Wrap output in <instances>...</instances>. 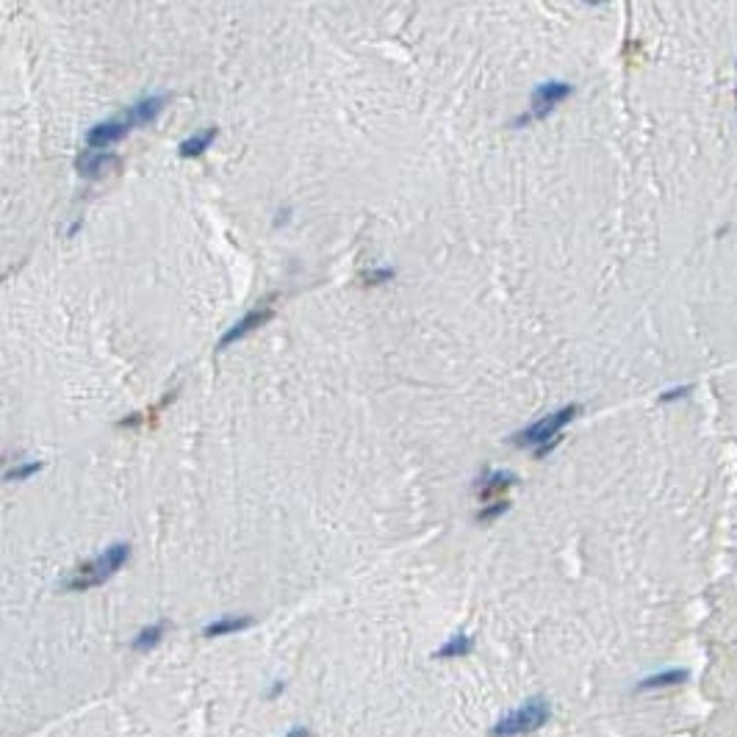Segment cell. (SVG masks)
I'll use <instances>...</instances> for the list:
<instances>
[{
	"instance_id": "1",
	"label": "cell",
	"mask_w": 737,
	"mask_h": 737,
	"mask_svg": "<svg viewBox=\"0 0 737 737\" xmlns=\"http://www.w3.org/2000/svg\"><path fill=\"white\" fill-rule=\"evenodd\" d=\"M128 554H131V546H128V544H114V546L103 549L94 560L81 563V565L72 571V577L64 582V591H89V588L103 585L105 579H111V577L128 563Z\"/></svg>"
},
{
	"instance_id": "2",
	"label": "cell",
	"mask_w": 737,
	"mask_h": 737,
	"mask_svg": "<svg viewBox=\"0 0 737 737\" xmlns=\"http://www.w3.org/2000/svg\"><path fill=\"white\" fill-rule=\"evenodd\" d=\"M577 414H579V405H565V408H560V411H554V414H546L544 418H538V421L527 424L524 430H518V432L513 435V444L521 447V449H530V447H532V449H541L544 444L557 441L560 432L577 418Z\"/></svg>"
},
{
	"instance_id": "3",
	"label": "cell",
	"mask_w": 737,
	"mask_h": 737,
	"mask_svg": "<svg viewBox=\"0 0 737 737\" xmlns=\"http://www.w3.org/2000/svg\"><path fill=\"white\" fill-rule=\"evenodd\" d=\"M549 718H552V707H549V701H546V698H532V701H527L524 707H518V710H513V712L502 715V718L494 724L491 735L494 737L530 735V732L541 729Z\"/></svg>"
},
{
	"instance_id": "4",
	"label": "cell",
	"mask_w": 737,
	"mask_h": 737,
	"mask_svg": "<svg viewBox=\"0 0 737 737\" xmlns=\"http://www.w3.org/2000/svg\"><path fill=\"white\" fill-rule=\"evenodd\" d=\"M574 92V86L568 81H546L541 86H535V92L530 97V111L515 122V125H524L530 120H544L552 114V108L557 103H563L568 94Z\"/></svg>"
},
{
	"instance_id": "5",
	"label": "cell",
	"mask_w": 737,
	"mask_h": 737,
	"mask_svg": "<svg viewBox=\"0 0 737 737\" xmlns=\"http://www.w3.org/2000/svg\"><path fill=\"white\" fill-rule=\"evenodd\" d=\"M275 316V297H269V300H264L261 305H255V308H250L241 319L236 324H231L228 327V333H222V338L217 341V350H228L231 344H236V341H241L244 335H250L252 330H258L264 322H269Z\"/></svg>"
},
{
	"instance_id": "6",
	"label": "cell",
	"mask_w": 737,
	"mask_h": 737,
	"mask_svg": "<svg viewBox=\"0 0 737 737\" xmlns=\"http://www.w3.org/2000/svg\"><path fill=\"white\" fill-rule=\"evenodd\" d=\"M167 94H150V97H141L139 103H134L131 108H125V122L131 125V128H141V125H147V122H153L161 111H164V105H167Z\"/></svg>"
},
{
	"instance_id": "7",
	"label": "cell",
	"mask_w": 737,
	"mask_h": 737,
	"mask_svg": "<svg viewBox=\"0 0 737 737\" xmlns=\"http://www.w3.org/2000/svg\"><path fill=\"white\" fill-rule=\"evenodd\" d=\"M128 131H131V125L125 120H105V122H97V125H92L86 131V144H89V150L92 147H105V144H114V141L125 139Z\"/></svg>"
},
{
	"instance_id": "8",
	"label": "cell",
	"mask_w": 737,
	"mask_h": 737,
	"mask_svg": "<svg viewBox=\"0 0 737 737\" xmlns=\"http://www.w3.org/2000/svg\"><path fill=\"white\" fill-rule=\"evenodd\" d=\"M114 161V155L111 153H105V150H84L81 155H78V161H75V169H78V175L81 178H100L103 175V169L108 167Z\"/></svg>"
},
{
	"instance_id": "9",
	"label": "cell",
	"mask_w": 737,
	"mask_h": 737,
	"mask_svg": "<svg viewBox=\"0 0 737 737\" xmlns=\"http://www.w3.org/2000/svg\"><path fill=\"white\" fill-rule=\"evenodd\" d=\"M691 679V674L685 668H665V671H657L651 677H646L638 682V691H660V688H677V685H685Z\"/></svg>"
},
{
	"instance_id": "10",
	"label": "cell",
	"mask_w": 737,
	"mask_h": 737,
	"mask_svg": "<svg viewBox=\"0 0 737 737\" xmlns=\"http://www.w3.org/2000/svg\"><path fill=\"white\" fill-rule=\"evenodd\" d=\"M214 139H217V128H214V125L205 128V131H197L194 136L184 139V141L178 144V155H181V158H200V155L214 144Z\"/></svg>"
},
{
	"instance_id": "11",
	"label": "cell",
	"mask_w": 737,
	"mask_h": 737,
	"mask_svg": "<svg viewBox=\"0 0 737 737\" xmlns=\"http://www.w3.org/2000/svg\"><path fill=\"white\" fill-rule=\"evenodd\" d=\"M515 482H518L515 474H507V471H485L482 480L477 482V488H480V496H482V499H491L494 494H502L507 488H513Z\"/></svg>"
},
{
	"instance_id": "12",
	"label": "cell",
	"mask_w": 737,
	"mask_h": 737,
	"mask_svg": "<svg viewBox=\"0 0 737 737\" xmlns=\"http://www.w3.org/2000/svg\"><path fill=\"white\" fill-rule=\"evenodd\" d=\"M252 624V618L250 615H231V618H219V621H211L205 629H203V635L205 638H219V635H231V632H241V629H247Z\"/></svg>"
},
{
	"instance_id": "13",
	"label": "cell",
	"mask_w": 737,
	"mask_h": 737,
	"mask_svg": "<svg viewBox=\"0 0 737 737\" xmlns=\"http://www.w3.org/2000/svg\"><path fill=\"white\" fill-rule=\"evenodd\" d=\"M164 632H167V621H158V624L144 627L136 638H134V648H139V651H150V648H155V646L161 643Z\"/></svg>"
},
{
	"instance_id": "14",
	"label": "cell",
	"mask_w": 737,
	"mask_h": 737,
	"mask_svg": "<svg viewBox=\"0 0 737 737\" xmlns=\"http://www.w3.org/2000/svg\"><path fill=\"white\" fill-rule=\"evenodd\" d=\"M471 646H474V641L468 635H455L452 641H447L435 651V657H466L471 651Z\"/></svg>"
},
{
	"instance_id": "15",
	"label": "cell",
	"mask_w": 737,
	"mask_h": 737,
	"mask_svg": "<svg viewBox=\"0 0 737 737\" xmlns=\"http://www.w3.org/2000/svg\"><path fill=\"white\" fill-rule=\"evenodd\" d=\"M42 466H45V463H39V461L20 463L17 468H8V471H6V482H14V480H28V477H31V474H37Z\"/></svg>"
},
{
	"instance_id": "16",
	"label": "cell",
	"mask_w": 737,
	"mask_h": 737,
	"mask_svg": "<svg viewBox=\"0 0 737 737\" xmlns=\"http://www.w3.org/2000/svg\"><path fill=\"white\" fill-rule=\"evenodd\" d=\"M394 277V272L391 269H368V272H364V286H380V283H385V280H391Z\"/></svg>"
},
{
	"instance_id": "17",
	"label": "cell",
	"mask_w": 737,
	"mask_h": 737,
	"mask_svg": "<svg viewBox=\"0 0 737 737\" xmlns=\"http://www.w3.org/2000/svg\"><path fill=\"white\" fill-rule=\"evenodd\" d=\"M507 507H510V502H507V499H499V502H494V505H488V507H485V510H482V513H480L477 518H480V521H488V518H496V515H502V513H505Z\"/></svg>"
},
{
	"instance_id": "18",
	"label": "cell",
	"mask_w": 737,
	"mask_h": 737,
	"mask_svg": "<svg viewBox=\"0 0 737 737\" xmlns=\"http://www.w3.org/2000/svg\"><path fill=\"white\" fill-rule=\"evenodd\" d=\"M688 394H691V385H679V388L665 391L660 399H662V402H674V399H682V397H688Z\"/></svg>"
},
{
	"instance_id": "19",
	"label": "cell",
	"mask_w": 737,
	"mask_h": 737,
	"mask_svg": "<svg viewBox=\"0 0 737 737\" xmlns=\"http://www.w3.org/2000/svg\"><path fill=\"white\" fill-rule=\"evenodd\" d=\"M286 737H311V732L308 729H302V726H297V729H291Z\"/></svg>"
}]
</instances>
